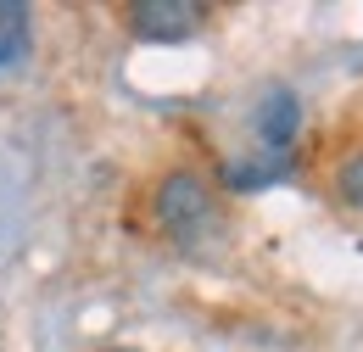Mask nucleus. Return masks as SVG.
<instances>
[{"label":"nucleus","mask_w":363,"mask_h":352,"mask_svg":"<svg viewBox=\"0 0 363 352\" xmlns=\"http://www.w3.org/2000/svg\"><path fill=\"white\" fill-rule=\"evenodd\" d=\"M330 196H335L347 213H363V140L335 157V168H330Z\"/></svg>","instance_id":"obj_6"},{"label":"nucleus","mask_w":363,"mask_h":352,"mask_svg":"<svg viewBox=\"0 0 363 352\" xmlns=\"http://www.w3.org/2000/svg\"><path fill=\"white\" fill-rule=\"evenodd\" d=\"M151 224L179 246V252H207L213 241H224V190L201 168L190 163H174L162 168L157 185H151Z\"/></svg>","instance_id":"obj_1"},{"label":"nucleus","mask_w":363,"mask_h":352,"mask_svg":"<svg viewBox=\"0 0 363 352\" xmlns=\"http://www.w3.org/2000/svg\"><path fill=\"white\" fill-rule=\"evenodd\" d=\"M252 129L263 140V151H291L302 134V95L291 84H269L252 106Z\"/></svg>","instance_id":"obj_3"},{"label":"nucleus","mask_w":363,"mask_h":352,"mask_svg":"<svg viewBox=\"0 0 363 352\" xmlns=\"http://www.w3.org/2000/svg\"><path fill=\"white\" fill-rule=\"evenodd\" d=\"M101 352H135V347H101Z\"/></svg>","instance_id":"obj_7"},{"label":"nucleus","mask_w":363,"mask_h":352,"mask_svg":"<svg viewBox=\"0 0 363 352\" xmlns=\"http://www.w3.org/2000/svg\"><path fill=\"white\" fill-rule=\"evenodd\" d=\"M207 17H213L207 0H129L123 6V28L145 45H179L201 34Z\"/></svg>","instance_id":"obj_2"},{"label":"nucleus","mask_w":363,"mask_h":352,"mask_svg":"<svg viewBox=\"0 0 363 352\" xmlns=\"http://www.w3.org/2000/svg\"><path fill=\"white\" fill-rule=\"evenodd\" d=\"M291 168H296V151H246V157H229L213 185L224 196H252V190H269L279 179H291Z\"/></svg>","instance_id":"obj_4"},{"label":"nucleus","mask_w":363,"mask_h":352,"mask_svg":"<svg viewBox=\"0 0 363 352\" xmlns=\"http://www.w3.org/2000/svg\"><path fill=\"white\" fill-rule=\"evenodd\" d=\"M34 50V6L0 0V73H17Z\"/></svg>","instance_id":"obj_5"}]
</instances>
